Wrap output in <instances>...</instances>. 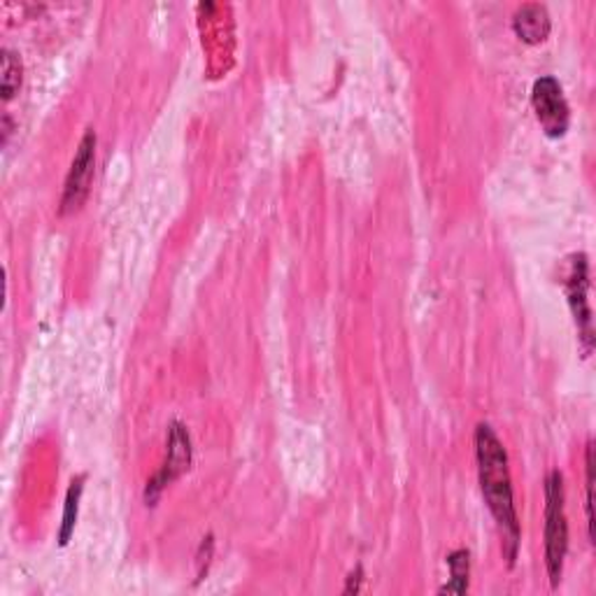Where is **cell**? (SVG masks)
Wrapping results in <instances>:
<instances>
[{"instance_id": "1", "label": "cell", "mask_w": 596, "mask_h": 596, "mask_svg": "<svg viewBox=\"0 0 596 596\" xmlns=\"http://www.w3.org/2000/svg\"><path fill=\"white\" fill-rule=\"evenodd\" d=\"M476 457L482 496L503 534V554L509 559V564H515L519 548V519L515 511L509 455H505L503 443L490 424H478L476 429Z\"/></svg>"}, {"instance_id": "2", "label": "cell", "mask_w": 596, "mask_h": 596, "mask_svg": "<svg viewBox=\"0 0 596 596\" xmlns=\"http://www.w3.org/2000/svg\"><path fill=\"white\" fill-rule=\"evenodd\" d=\"M569 552V522L564 509V480L559 471L546 478V566L552 587L562 583Z\"/></svg>"}, {"instance_id": "3", "label": "cell", "mask_w": 596, "mask_h": 596, "mask_svg": "<svg viewBox=\"0 0 596 596\" xmlns=\"http://www.w3.org/2000/svg\"><path fill=\"white\" fill-rule=\"evenodd\" d=\"M566 299L571 313L575 317L577 338H581L583 357L592 354L594 348V329H592V308H589V264L583 255H571L566 261V278H564Z\"/></svg>"}, {"instance_id": "4", "label": "cell", "mask_w": 596, "mask_h": 596, "mask_svg": "<svg viewBox=\"0 0 596 596\" xmlns=\"http://www.w3.org/2000/svg\"><path fill=\"white\" fill-rule=\"evenodd\" d=\"M94 168H96V133L94 129H86L66 177L61 208H59L61 214L78 212L84 206L89 191H92Z\"/></svg>"}, {"instance_id": "5", "label": "cell", "mask_w": 596, "mask_h": 596, "mask_svg": "<svg viewBox=\"0 0 596 596\" xmlns=\"http://www.w3.org/2000/svg\"><path fill=\"white\" fill-rule=\"evenodd\" d=\"M531 105L538 117V124L544 126L548 138H564L571 124V110L564 98L562 84L554 78L546 75L534 82L531 89Z\"/></svg>"}, {"instance_id": "6", "label": "cell", "mask_w": 596, "mask_h": 596, "mask_svg": "<svg viewBox=\"0 0 596 596\" xmlns=\"http://www.w3.org/2000/svg\"><path fill=\"white\" fill-rule=\"evenodd\" d=\"M191 466V439L189 431L183 422H173L168 429V455L161 471L148 482V492H144V501L148 505H154L161 492L173 484L179 476L187 474Z\"/></svg>"}, {"instance_id": "7", "label": "cell", "mask_w": 596, "mask_h": 596, "mask_svg": "<svg viewBox=\"0 0 596 596\" xmlns=\"http://www.w3.org/2000/svg\"><path fill=\"white\" fill-rule=\"evenodd\" d=\"M513 28L517 33V38L527 45H540L548 40L552 22L550 14L544 5L538 3H529L522 5L515 16H513Z\"/></svg>"}, {"instance_id": "8", "label": "cell", "mask_w": 596, "mask_h": 596, "mask_svg": "<svg viewBox=\"0 0 596 596\" xmlns=\"http://www.w3.org/2000/svg\"><path fill=\"white\" fill-rule=\"evenodd\" d=\"M84 476L72 478L68 492H66V505H63V517H61V529H59V544L68 546V540L75 531L78 525V515H80V501L84 492Z\"/></svg>"}, {"instance_id": "9", "label": "cell", "mask_w": 596, "mask_h": 596, "mask_svg": "<svg viewBox=\"0 0 596 596\" xmlns=\"http://www.w3.org/2000/svg\"><path fill=\"white\" fill-rule=\"evenodd\" d=\"M447 566L453 581L441 587V594H464L468 589V573H471V559H468V552L455 550L447 557Z\"/></svg>"}, {"instance_id": "10", "label": "cell", "mask_w": 596, "mask_h": 596, "mask_svg": "<svg viewBox=\"0 0 596 596\" xmlns=\"http://www.w3.org/2000/svg\"><path fill=\"white\" fill-rule=\"evenodd\" d=\"M22 86V61L12 49H3V78H0V89L3 98L10 101Z\"/></svg>"}, {"instance_id": "11", "label": "cell", "mask_w": 596, "mask_h": 596, "mask_svg": "<svg viewBox=\"0 0 596 596\" xmlns=\"http://www.w3.org/2000/svg\"><path fill=\"white\" fill-rule=\"evenodd\" d=\"M585 466H587V527H589V538L594 540V447L587 443V453H585Z\"/></svg>"}, {"instance_id": "12", "label": "cell", "mask_w": 596, "mask_h": 596, "mask_svg": "<svg viewBox=\"0 0 596 596\" xmlns=\"http://www.w3.org/2000/svg\"><path fill=\"white\" fill-rule=\"evenodd\" d=\"M361 581H364V571H361V566H357L354 573H350L348 577V587H346V594H357L361 589Z\"/></svg>"}]
</instances>
